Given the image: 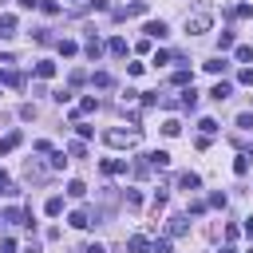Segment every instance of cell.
<instances>
[{
	"instance_id": "1f68e13d",
	"label": "cell",
	"mask_w": 253,
	"mask_h": 253,
	"mask_svg": "<svg viewBox=\"0 0 253 253\" xmlns=\"http://www.w3.org/2000/svg\"><path fill=\"white\" fill-rule=\"evenodd\" d=\"M83 253H107V249H103V245H99V241H91V245H87V249H83Z\"/></svg>"
},
{
	"instance_id": "836d02e7",
	"label": "cell",
	"mask_w": 253,
	"mask_h": 253,
	"mask_svg": "<svg viewBox=\"0 0 253 253\" xmlns=\"http://www.w3.org/2000/svg\"><path fill=\"white\" fill-rule=\"evenodd\" d=\"M245 233H249V237H253V217H249V221H245Z\"/></svg>"
},
{
	"instance_id": "2e32d148",
	"label": "cell",
	"mask_w": 253,
	"mask_h": 253,
	"mask_svg": "<svg viewBox=\"0 0 253 253\" xmlns=\"http://www.w3.org/2000/svg\"><path fill=\"white\" fill-rule=\"evenodd\" d=\"M233 55H237V63H249V59H253V47L241 43V47H233Z\"/></svg>"
},
{
	"instance_id": "9a60e30c",
	"label": "cell",
	"mask_w": 253,
	"mask_h": 253,
	"mask_svg": "<svg viewBox=\"0 0 253 253\" xmlns=\"http://www.w3.org/2000/svg\"><path fill=\"white\" fill-rule=\"evenodd\" d=\"M43 210H47V217H59V213H63V198H47Z\"/></svg>"
},
{
	"instance_id": "3957f363",
	"label": "cell",
	"mask_w": 253,
	"mask_h": 253,
	"mask_svg": "<svg viewBox=\"0 0 253 253\" xmlns=\"http://www.w3.org/2000/svg\"><path fill=\"white\" fill-rule=\"evenodd\" d=\"M142 32H146V40H166V36H170V28H166L162 20H150Z\"/></svg>"
},
{
	"instance_id": "7a4b0ae2",
	"label": "cell",
	"mask_w": 253,
	"mask_h": 253,
	"mask_svg": "<svg viewBox=\"0 0 253 253\" xmlns=\"http://www.w3.org/2000/svg\"><path fill=\"white\" fill-rule=\"evenodd\" d=\"M210 24H213V16H210L206 8H202V12H194V16H186V32H194V36H198V32H206Z\"/></svg>"
},
{
	"instance_id": "8fae6325",
	"label": "cell",
	"mask_w": 253,
	"mask_h": 253,
	"mask_svg": "<svg viewBox=\"0 0 253 253\" xmlns=\"http://www.w3.org/2000/svg\"><path fill=\"white\" fill-rule=\"evenodd\" d=\"M36 75H40V79H51V75H55V63H51V59H40V63H36Z\"/></svg>"
},
{
	"instance_id": "ac0fdd59",
	"label": "cell",
	"mask_w": 253,
	"mask_h": 253,
	"mask_svg": "<svg viewBox=\"0 0 253 253\" xmlns=\"http://www.w3.org/2000/svg\"><path fill=\"white\" fill-rule=\"evenodd\" d=\"M178 182H182V190H198V186H202V178H198V174H182Z\"/></svg>"
},
{
	"instance_id": "4316f807",
	"label": "cell",
	"mask_w": 253,
	"mask_h": 253,
	"mask_svg": "<svg viewBox=\"0 0 253 253\" xmlns=\"http://www.w3.org/2000/svg\"><path fill=\"white\" fill-rule=\"evenodd\" d=\"M67 154H71V158H83V154H87V146H83V142H71V146H67Z\"/></svg>"
},
{
	"instance_id": "7c38bea8",
	"label": "cell",
	"mask_w": 253,
	"mask_h": 253,
	"mask_svg": "<svg viewBox=\"0 0 253 253\" xmlns=\"http://www.w3.org/2000/svg\"><path fill=\"white\" fill-rule=\"evenodd\" d=\"M210 95H213V99L221 103V99H229V95H233V87H229V83L221 79V83H213V91H210Z\"/></svg>"
},
{
	"instance_id": "5b68a950",
	"label": "cell",
	"mask_w": 253,
	"mask_h": 253,
	"mask_svg": "<svg viewBox=\"0 0 253 253\" xmlns=\"http://www.w3.org/2000/svg\"><path fill=\"white\" fill-rule=\"evenodd\" d=\"M146 162H150V170H166L170 166V154L166 150H154V154H146Z\"/></svg>"
},
{
	"instance_id": "ffe728a7",
	"label": "cell",
	"mask_w": 253,
	"mask_h": 253,
	"mask_svg": "<svg viewBox=\"0 0 253 253\" xmlns=\"http://www.w3.org/2000/svg\"><path fill=\"white\" fill-rule=\"evenodd\" d=\"M16 32V16H0V36H12Z\"/></svg>"
},
{
	"instance_id": "e575fe53",
	"label": "cell",
	"mask_w": 253,
	"mask_h": 253,
	"mask_svg": "<svg viewBox=\"0 0 253 253\" xmlns=\"http://www.w3.org/2000/svg\"><path fill=\"white\" fill-rule=\"evenodd\" d=\"M0 186H8V174H4V170H0Z\"/></svg>"
},
{
	"instance_id": "603a6c76",
	"label": "cell",
	"mask_w": 253,
	"mask_h": 253,
	"mask_svg": "<svg viewBox=\"0 0 253 253\" xmlns=\"http://www.w3.org/2000/svg\"><path fill=\"white\" fill-rule=\"evenodd\" d=\"M59 51H63V55H75L79 43H75V40H59Z\"/></svg>"
},
{
	"instance_id": "52a82bcc",
	"label": "cell",
	"mask_w": 253,
	"mask_h": 253,
	"mask_svg": "<svg viewBox=\"0 0 253 253\" xmlns=\"http://www.w3.org/2000/svg\"><path fill=\"white\" fill-rule=\"evenodd\" d=\"M67 221H71L75 229H87V225H91V210H75V213H71Z\"/></svg>"
},
{
	"instance_id": "5bb4252c",
	"label": "cell",
	"mask_w": 253,
	"mask_h": 253,
	"mask_svg": "<svg viewBox=\"0 0 253 253\" xmlns=\"http://www.w3.org/2000/svg\"><path fill=\"white\" fill-rule=\"evenodd\" d=\"M24 174H28V178H36V182H40V178H47V170H43L40 162H28V166H24Z\"/></svg>"
},
{
	"instance_id": "ba28073f",
	"label": "cell",
	"mask_w": 253,
	"mask_h": 253,
	"mask_svg": "<svg viewBox=\"0 0 253 253\" xmlns=\"http://www.w3.org/2000/svg\"><path fill=\"white\" fill-rule=\"evenodd\" d=\"M142 12H146V4H142V0H134V4H126V8H119L115 16L123 20V16H142Z\"/></svg>"
},
{
	"instance_id": "d6a6232c",
	"label": "cell",
	"mask_w": 253,
	"mask_h": 253,
	"mask_svg": "<svg viewBox=\"0 0 253 253\" xmlns=\"http://www.w3.org/2000/svg\"><path fill=\"white\" fill-rule=\"evenodd\" d=\"M16 4H20V8H36L40 0H16Z\"/></svg>"
},
{
	"instance_id": "9c48e42d",
	"label": "cell",
	"mask_w": 253,
	"mask_h": 253,
	"mask_svg": "<svg viewBox=\"0 0 253 253\" xmlns=\"http://www.w3.org/2000/svg\"><path fill=\"white\" fill-rule=\"evenodd\" d=\"M126 170V158H107L103 162V174H123Z\"/></svg>"
},
{
	"instance_id": "d6986e66",
	"label": "cell",
	"mask_w": 253,
	"mask_h": 253,
	"mask_svg": "<svg viewBox=\"0 0 253 253\" xmlns=\"http://www.w3.org/2000/svg\"><path fill=\"white\" fill-rule=\"evenodd\" d=\"M166 229H170V237H178V233H186V217H170V225H166Z\"/></svg>"
},
{
	"instance_id": "83f0119b",
	"label": "cell",
	"mask_w": 253,
	"mask_h": 253,
	"mask_svg": "<svg viewBox=\"0 0 253 253\" xmlns=\"http://www.w3.org/2000/svg\"><path fill=\"white\" fill-rule=\"evenodd\" d=\"M237 126H241V130H253V115H249V111H245V115H237Z\"/></svg>"
},
{
	"instance_id": "44dd1931",
	"label": "cell",
	"mask_w": 253,
	"mask_h": 253,
	"mask_svg": "<svg viewBox=\"0 0 253 253\" xmlns=\"http://www.w3.org/2000/svg\"><path fill=\"white\" fill-rule=\"evenodd\" d=\"M107 47H111V55H126V40H119V36H115Z\"/></svg>"
},
{
	"instance_id": "484cf974",
	"label": "cell",
	"mask_w": 253,
	"mask_h": 253,
	"mask_svg": "<svg viewBox=\"0 0 253 253\" xmlns=\"http://www.w3.org/2000/svg\"><path fill=\"white\" fill-rule=\"evenodd\" d=\"M237 83H245V87H253V67H241V71H237Z\"/></svg>"
},
{
	"instance_id": "4dcf8cb0",
	"label": "cell",
	"mask_w": 253,
	"mask_h": 253,
	"mask_svg": "<svg viewBox=\"0 0 253 253\" xmlns=\"http://www.w3.org/2000/svg\"><path fill=\"white\" fill-rule=\"evenodd\" d=\"M178 130H182V126H178V123H174V119H166V126H162V134H170V138H174V134H178Z\"/></svg>"
},
{
	"instance_id": "4fadbf2b",
	"label": "cell",
	"mask_w": 253,
	"mask_h": 253,
	"mask_svg": "<svg viewBox=\"0 0 253 253\" xmlns=\"http://www.w3.org/2000/svg\"><path fill=\"white\" fill-rule=\"evenodd\" d=\"M83 51H87V55H91V59H99V55H103V43H99V40H95V36H91V40H87V43H83Z\"/></svg>"
},
{
	"instance_id": "f1b7e54d",
	"label": "cell",
	"mask_w": 253,
	"mask_h": 253,
	"mask_svg": "<svg viewBox=\"0 0 253 253\" xmlns=\"http://www.w3.org/2000/svg\"><path fill=\"white\" fill-rule=\"evenodd\" d=\"M150 249H154V253H170V237H158Z\"/></svg>"
},
{
	"instance_id": "e0dca14e",
	"label": "cell",
	"mask_w": 253,
	"mask_h": 253,
	"mask_svg": "<svg viewBox=\"0 0 253 253\" xmlns=\"http://www.w3.org/2000/svg\"><path fill=\"white\" fill-rule=\"evenodd\" d=\"M202 67H206V71H210V75H221V71H225V67H229V63H225V59H210V63H202Z\"/></svg>"
},
{
	"instance_id": "d4e9b609",
	"label": "cell",
	"mask_w": 253,
	"mask_h": 253,
	"mask_svg": "<svg viewBox=\"0 0 253 253\" xmlns=\"http://www.w3.org/2000/svg\"><path fill=\"white\" fill-rule=\"evenodd\" d=\"M67 194H71V198H83L87 186H83V182H67Z\"/></svg>"
},
{
	"instance_id": "8992f818",
	"label": "cell",
	"mask_w": 253,
	"mask_h": 253,
	"mask_svg": "<svg viewBox=\"0 0 253 253\" xmlns=\"http://www.w3.org/2000/svg\"><path fill=\"white\" fill-rule=\"evenodd\" d=\"M174 103H178V107H186V111H194V107H198V91H194V87H186V91H182V99H174Z\"/></svg>"
},
{
	"instance_id": "277c9868",
	"label": "cell",
	"mask_w": 253,
	"mask_h": 253,
	"mask_svg": "<svg viewBox=\"0 0 253 253\" xmlns=\"http://www.w3.org/2000/svg\"><path fill=\"white\" fill-rule=\"evenodd\" d=\"M126 249H130V253H150V237L134 233V237H126Z\"/></svg>"
},
{
	"instance_id": "30bf717a",
	"label": "cell",
	"mask_w": 253,
	"mask_h": 253,
	"mask_svg": "<svg viewBox=\"0 0 253 253\" xmlns=\"http://www.w3.org/2000/svg\"><path fill=\"white\" fill-rule=\"evenodd\" d=\"M16 146H20V130H12V134L0 138V154H8V150H16Z\"/></svg>"
},
{
	"instance_id": "cb8c5ba5",
	"label": "cell",
	"mask_w": 253,
	"mask_h": 253,
	"mask_svg": "<svg viewBox=\"0 0 253 253\" xmlns=\"http://www.w3.org/2000/svg\"><path fill=\"white\" fill-rule=\"evenodd\" d=\"M233 170H237V174H249V154H237V162H233Z\"/></svg>"
},
{
	"instance_id": "d590c367",
	"label": "cell",
	"mask_w": 253,
	"mask_h": 253,
	"mask_svg": "<svg viewBox=\"0 0 253 253\" xmlns=\"http://www.w3.org/2000/svg\"><path fill=\"white\" fill-rule=\"evenodd\" d=\"M221 253H237V249H233V245H225V249H221Z\"/></svg>"
},
{
	"instance_id": "7402d4cb",
	"label": "cell",
	"mask_w": 253,
	"mask_h": 253,
	"mask_svg": "<svg viewBox=\"0 0 253 253\" xmlns=\"http://www.w3.org/2000/svg\"><path fill=\"white\" fill-rule=\"evenodd\" d=\"M217 47L229 51V47H233V32H221V36H217Z\"/></svg>"
},
{
	"instance_id": "f546056e",
	"label": "cell",
	"mask_w": 253,
	"mask_h": 253,
	"mask_svg": "<svg viewBox=\"0 0 253 253\" xmlns=\"http://www.w3.org/2000/svg\"><path fill=\"white\" fill-rule=\"evenodd\" d=\"M198 126H202V134H213V130H217V123H213V119H202Z\"/></svg>"
},
{
	"instance_id": "6da1fadb",
	"label": "cell",
	"mask_w": 253,
	"mask_h": 253,
	"mask_svg": "<svg viewBox=\"0 0 253 253\" xmlns=\"http://www.w3.org/2000/svg\"><path fill=\"white\" fill-rule=\"evenodd\" d=\"M103 142H107V146H115V150H123V146L130 150V146L138 142V130H107V134H103Z\"/></svg>"
}]
</instances>
